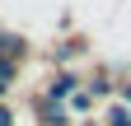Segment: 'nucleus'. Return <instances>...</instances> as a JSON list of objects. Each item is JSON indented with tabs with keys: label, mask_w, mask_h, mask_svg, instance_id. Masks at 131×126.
I'll return each mask as SVG.
<instances>
[{
	"label": "nucleus",
	"mask_w": 131,
	"mask_h": 126,
	"mask_svg": "<svg viewBox=\"0 0 131 126\" xmlns=\"http://www.w3.org/2000/svg\"><path fill=\"white\" fill-rule=\"evenodd\" d=\"M108 126H131V117H126V107H112V112H108Z\"/></svg>",
	"instance_id": "1"
},
{
	"label": "nucleus",
	"mask_w": 131,
	"mask_h": 126,
	"mask_svg": "<svg viewBox=\"0 0 131 126\" xmlns=\"http://www.w3.org/2000/svg\"><path fill=\"white\" fill-rule=\"evenodd\" d=\"M9 121H14V117H9V107H0V126H9Z\"/></svg>",
	"instance_id": "2"
}]
</instances>
